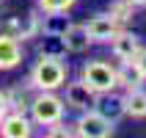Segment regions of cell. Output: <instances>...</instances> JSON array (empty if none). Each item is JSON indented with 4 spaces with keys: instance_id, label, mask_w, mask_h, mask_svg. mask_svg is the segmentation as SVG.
I'll use <instances>...</instances> for the list:
<instances>
[{
    "instance_id": "obj_1",
    "label": "cell",
    "mask_w": 146,
    "mask_h": 138,
    "mask_svg": "<svg viewBox=\"0 0 146 138\" xmlns=\"http://www.w3.org/2000/svg\"><path fill=\"white\" fill-rule=\"evenodd\" d=\"M25 77L36 91H61L69 80V61L66 55H36Z\"/></svg>"
},
{
    "instance_id": "obj_2",
    "label": "cell",
    "mask_w": 146,
    "mask_h": 138,
    "mask_svg": "<svg viewBox=\"0 0 146 138\" xmlns=\"http://www.w3.org/2000/svg\"><path fill=\"white\" fill-rule=\"evenodd\" d=\"M28 113L36 127H50L52 122L66 119V102L61 97V91H36Z\"/></svg>"
},
{
    "instance_id": "obj_3",
    "label": "cell",
    "mask_w": 146,
    "mask_h": 138,
    "mask_svg": "<svg viewBox=\"0 0 146 138\" xmlns=\"http://www.w3.org/2000/svg\"><path fill=\"white\" fill-rule=\"evenodd\" d=\"M77 75H80L97 94H105V91L116 89V61H108V58H88V61H83V66H80Z\"/></svg>"
},
{
    "instance_id": "obj_4",
    "label": "cell",
    "mask_w": 146,
    "mask_h": 138,
    "mask_svg": "<svg viewBox=\"0 0 146 138\" xmlns=\"http://www.w3.org/2000/svg\"><path fill=\"white\" fill-rule=\"evenodd\" d=\"M116 127L119 124L110 122L105 113H99L97 108H88V111L77 113V119H74V130L80 138H113Z\"/></svg>"
},
{
    "instance_id": "obj_5",
    "label": "cell",
    "mask_w": 146,
    "mask_h": 138,
    "mask_svg": "<svg viewBox=\"0 0 146 138\" xmlns=\"http://www.w3.org/2000/svg\"><path fill=\"white\" fill-rule=\"evenodd\" d=\"M61 97H64V102H66V111H74V113H83V111H88V108L97 105V91L91 89L80 75H77V77H69V80L64 83Z\"/></svg>"
},
{
    "instance_id": "obj_6",
    "label": "cell",
    "mask_w": 146,
    "mask_h": 138,
    "mask_svg": "<svg viewBox=\"0 0 146 138\" xmlns=\"http://www.w3.org/2000/svg\"><path fill=\"white\" fill-rule=\"evenodd\" d=\"M108 47H110V58H113L116 64H132V61L138 58L141 47H143V39H141L135 31H130V28H121V31L110 39Z\"/></svg>"
},
{
    "instance_id": "obj_7",
    "label": "cell",
    "mask_w": 146,
    "mask_h": 138,
    "mask_svg": "<svg viewBox=\"0 0 146 138\" xmlns=\"http://www.w3.org/2000/svg\"><path fill=\"white\" fill-rule=\"evenodd\" d=\"M83 25H86V31H88V36H91L94 44H110V39L121 31V25L116 22L108 11H97V14H91Z\"/></svg>"
},
{
    "instance_id": "obj_8",
    "label": "cell",
    "mask_w": 146,
    "mask_h": 138,
    "mask_svg": "<svg viewBox=\"0 0 146 138\" xmlns=\"http://www.w3.org/2000/svg\"><path fill=\"white\" fill-rule=\"evenodd\" d=\"M25 61V41L0 31V72H11Z\"/></svg>"
},
{
    "instance_id": "obj_9",
    "label": "cell",
    "mask_w": 146,
    "mask_h": 138,
    "mask_svg": "<svg viewBox=\"0 0 146 138\" xmlns=\"http://www.w3.org/2000/svg\"><path fill=\"white\" fill-rule=\"evenodd\" d=\"M33 133H36V124H33L31 113H22V111H8L0 124L3 138H31Z\"/></svg>"
},
{
    "instance_id": "obj_10",
    "label": "cell",
    "mask_w": 146,
    "mask_h": 138,
    "mask_svg": "<svg viewBox=\"0 0 146 138\" xmlns=\"http://www.w3.org/2000/svg\"><path fill=\"white\" fill-rule=\"evenodd\" d=\"M61 39H64L66 55H83V53H88V50L94 47V41H91L86 25H83V22H74V19L66 25V31L61 33Z\"/></svg>"
},
{
    "instance_id": "obj_11",
    "label": "cell",
    "mask_w": 146,
    "mask_h": 138,
    "mask_svg": "<svg viewBox=\"0 0 146 138\" xmlns=\"http://www.w3.org/2000/svg\"><path fill=\"white\" fill-rule=\"evenodd\" d=\"M99 113H105L110 122H121L127 119V108H124V91L121 89H113V91H105V94H97V105H94Z\"/></svg>"
},
{
    "instance_id": "obj_12",
    "label": "cell",
    "mask_w": 146,
    "mask_h": 138,
    "mask_svg": "<svg viewBox=\"0 0 146 138\" xmlns=\"http://www.w3.org/2000/svg\"><path fill=\"white\" fill-rule=\"evenodd\" d=\"M3 91H6V99H8V108H11V111H22V113H28V111H31V102H33L36 89L31 86V80H28V77L14 80L11 86H6Z\"/></svg>"
},
{
    "instance_id": "obj_13",
    "label": "cell",
    "mask_w": 146,
    "mask_h": 138,
    "mask_svg": "<svg viewBox=\"0 0 146 138\" xmlns=\"http://www.w3.org/2000/svg\"><path fill=\"white\" fill-rule=\"evenodd\" d=\"M124 108H127V119L143 122L146 119V86L124 91Z\"/></svg>"
},
{
    "instance_id": "obj_14",
    "label": "cell",
    "mask_w": 146,
    "mask_h": 138,
    "mask_svg": "<svg viewBox=\"0 0 146 138\" xmlns=\"http://www.w3.org/2000/svg\"><path fill=\"white\" fill-rule=\"evenodd\" d=\"M138 86H146V77L135 66V61L132 64H116V89L127 91V89H138Z\"/></svg>"
},
{
    "instance_id": "obj_15",
    "label": "cell",
    "mask_w": 146,
    "mask_h": 138,
    "mask_svg": "<svg viewBox=\"0 0 146 138\" xmlns=\"http://www.w3.org/2000/svg\"><path fill=\"white\" fill-rule=\"evenodd\" d=\"M41 36V11L36 6L19 14V41H36Z\"/></svg>"
},
{
    "instance_id": "obj_16",
    "label": "cell",
    "mask_w": 146,
    "mask_h": 138,
    "mask_svg": "<svg viewBox=\"0 0 146 138\" xmlns=\"http://www.w3.org/2000/svg\"><path fill=\"white\" fill-rule=\"evenodd\" d=\"M135 11H138V6H132L130 0H110V6H108V14L113 17L121 28H127L135 19Z\"/></svg>"
},
{
    "instance_id": "obj_17",
    "label": "cell",
    "mask_w": 146,
    "mask_h": 138,
    "mask_svg": "<svg viewBox=\"0 0 146 138\" xmlns=\"http://www.w3.org/2000/svg\"><path fill=\"white\" fill-rule=\"evenodd\" d=\"M36 55H66L64 39L61 36H50V33H41L36 39Z\"/></svg>"
},
{
    "instance_id": "obj_18",
    "label": "cell",
    "mask_w": 146,
    "mask_h": 138,
    "mask_svg": "<svg viewBox=\"0 0 146 138\" xmlns=\"http://www.w3.org/2000/svg\"><path fill=\"white\" fill-rule=\"evenodd\" d=\"M72 22L69 14H41V33H50V36H61L66 31V25Z\"/></svg>"
},
{
    "instance_id": "obj_19",
    "label": "cell",
    "mask_w": 146,
    "mask_h": 138,
    "mask_svg": "<svg viewBox=\"0 0 146 138\" xmlns=\"http://www.w3.org/2000/svg\"><path fill=\"white\" fill-rule=\"evenodd\" d=\"M77 6V0H36V8L41 14H69L72 8Z\"/></svg>"
},
{
    "instance_id": "obj_20",
    "label": "cell",
    "mask_w": 146,
    "mask_h": 138,
    "mask_svg": "<svg viewBox=\"0 0 146 138\" xmlns=\"http://www.w3.org/2000/svg\"><path fill=\"white\" fill-rule=\"evenodd\" d=\"M44 135L47 138H72V135H77V130H74V122L61 119V122H52L50 127H44Z\"/></svg>"
},
{
    "instance_id": "obj_21",
    "label": "cell",
    "mask_w": 146,
    "mask_h": 138,
    "mask_svg": "<svg viewBox=\"0 0 146 138\" xmlns=\"http://www.w3.org/2000/svg\"><path fill=\"white\" fill-rule=\"evenodd\" d=\"M8 111H11V108H8V99H6V91L0 89V124H3V119H6V113Z\"/></svg>"
},
{
    "instance_id": "obj_22",
    "label": "cell",
    "mask_w": 146,
    "mask_h": 138,
    "mask_svg": "<svg viewBox=\"0 0 146 138\" xmlns=\"http://www.w3.org/2000/svg\"><path fill=\"white\" fill-rule=\"evenodd\" d=\"M135 66H138L141 72H143V77H146V44H143V47H141L138 58H135Z\"/></svg>"
},
{
    "instance_id": "obj_23",
    "label": "cell",
    "mask_w": 146,
    "mask_h": 138,
    "mask_svg": "<svg viewBox=\"0 0 146 138\" xmlns=\"http://www.w3.org/2000/svg\"><path fill=\"white\" fill-rule=\"evenodd\" d=\"M6 14H8V8H6V0H0V22L6 19Z\"/></svg>"
},
{
    "instance_id": "obj_24",
    "label": "cell",
    "mask_w": 146,
    "mask_h": 138,
    "mask_svg": "<svg viewBox=\"0 0 146 138\" xmlns=\"http://www.w3.org/2000/svg\"><path fill=\"white\" fill-rule=\"evenodd\" d=\"M132 6H138V8H146V0H130Z\"/></svg>"
}]
</instances>
